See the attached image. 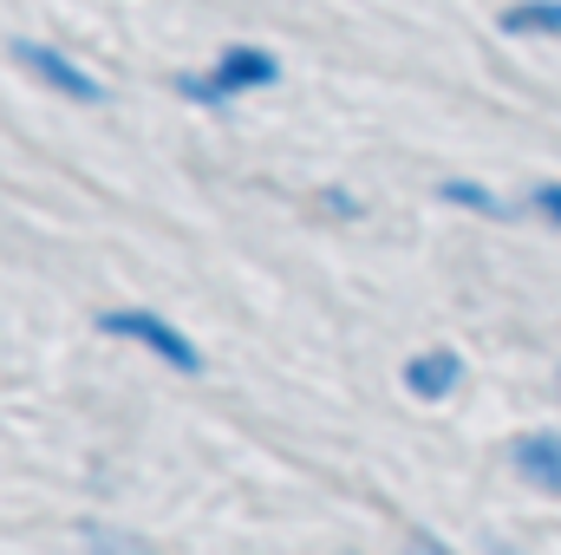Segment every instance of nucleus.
<instances>
[{"mask_svg":"<svg viewBox=\"0 0 561 555\" xmlns=\"http://www.w3.org/2000/svg\"><path fill=\"white\" fill-rule=\"evenodd\" d=\"M275 79H280V59L268 46H229V53H216L203 72H183L176 92H183L190 105H236V99H249V92H268Z\"/></svg>","mask_w":561,"mask_h":555,"instance_id":"f257e3e1","label":"nucleus"},{"mask_svg":"<svg viewBox=\"0 0 561 555\" xmlns=\"http://www.w3.org/2000/svg\"><path fill=\"white\" fill-rule=\"evenodd\" d=\"M99 333L131 340V347H144L150 360H163V366H176V373H203V347H196L183 327H170L163 314H150V307H105V314H99Z\"/></svg>","mask_w":561,"mask_h":555,"instance_id":"f03ea898","label":"nucleus"},{"mask_svg":"<svg viewBox=\"0 0 561 555\" xmlns=\"http://www.w3.org/2000/svg\"><path fill=\"white\" fill-rule=\"evenodd\" d=\"M13 59H20L46 92H59V99H72V105H105V99H112L99 72H85L72 53H59V46H46V39H13Z\"/></svg>","mask_w":561,"mask_h":555,"instance_id":"7ed1b4c3","label":"nucleus"},{"mask_svg":"<svg viewBox=\"0 0 561 555\" xmlns=\"http://www.w3.org/2000/svg\"><path fill=\"white\" fill-rule=\"evenodd\" d=\"M457 386H463V353L431 347V353H412V360H405V393H412L419 406H444Z\"/></svg>","mask_w":561,"mask_h":555,"instance_id":"20e7f679","label":"nucleus"},{"mask_svg":"<svg viewBox=\"0 0 561 555\" xmlns=\"http://www.w3.org/2000/svg\"><path fill=\"white\" fill-rule=\"evenodd\" d=\"M510 464H516V477H523L529 490L561 497V431H523V438L510 444Z\"/></svg>","mask_w":561,"mask_h":555,"instance_id":"39448f33","label":"nucleus"},{"mask_svg":"<svg viewBox=\"0 0 561 555\" xmlns=\"http://www.w3.org/2000/svg\"><path fill=\"white\" fill-rule=\"evenodd\" d=\"M503 33L510 39H561V0H516V7H503Z\"/></svg>","mask_w":561,"mask_h":555,"instance_id":"423d86ee","label":"nucleus"},{"mask_svg":"<svg viewBox=\"0 0 561 555\" xmlns=\"http://www.w3.org/2000/svg\"><path fill=\"white\" fill-rule=\"evenodd\" d=\"M437 203H457V209H470V216H510V203H503L490 183H470V177H444V183H437Z\"/></svg>","mask_w":561,"mask_h":555,"instance_id":"0eeeda50","label":"nucleus"},{"mask_svg":"<svg viewBox=\"0 0 561 555\" xmlns=\"http://www.w3.org/2000/svg\"><path fill=\"white\" fill-rule=\"evenodd\" d=\"M85 543H92V555H157L144 543H131V536H112V530H85Z\"/></svg>","mask_w":561,"mask_h":555,"instance_id":"6e6552de","label":"nucleus"},{"mask_svg":"<svg viewBox=\"0 0 561 555\" xmlns=\"http://www.w3.org/2000/svg\"><path fill=\"white\" fill-rule=\"evenodd\" d=\"M405 555H450V550H444V543H431L424 530H412V543H405Z\"/></svg>","mask_w":561,"mask_h":555,"instance_id":"1a4fd4ad","label":"nucleus"},{"mask_svg":"<svg viewBox=\"0 0 561 555\" xmlns=\"http://www.w3.org/2000/svg\"><path fill=\"white\" fill-rule=\"evenodd\" d=\"M556 380H561V366H556Z\"/></svg>","mask_w":561,"mask_h":555,"instance_id":"9d476101","label":"nucleus"}]
</instances>
